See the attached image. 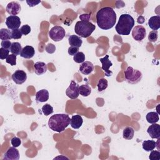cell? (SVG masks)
Listing matches in <instances>:
<instances>
[{
	"mask_svg": "<svg viewBox=\"0 0 160 160\" xmlns=\"http://www.w3.org/2000/svg\"><path fill=\"white\" fill-rule=\"evenodd\" d=\"M31 27L28 25V24H25V25H23L21 28H20V31L21 32V33L23 34V35H27L30 32H31Z\"/></svg>",
	"mask_w": 160,
	"mask_h": 160,
	"instance_id": "37",
	"label": "cell"
},
{
	"mask_svg": "<svg viewBox=\"0 0 160 160\" xmlns=\"http://www.w3.org/2000/svg\"><path fill=\"white\" fill-rule=\"evenodd\" d=\"M134 18L128 14H121L119 21L115 26L118 34L123 36H127L130 34L134 25Z\"/></svg>",
	"mask_w": 160,
	"mask_h": 160,
	"instance_id": "3",
	"label": "cell"
},
{
	"mask_svg": "<svg viewBox=\"0 0 160 160\" xmlns=\"http://www.w3.org/2000/svg\"><path fill=\"white\" fill-rule=\"evenodd\" d=\"M94 70V65L90 61H85L79 67L80 72L84 75L90 74Z\"/></svg>",
	"mask_w": 160,
	"mask_h": 160,
	"instance_id": "15",
	"label": "cell"
},
{
	"mask_svg": "<svg viewBox=\"0 0 160 160\" xmlns=\"http://www.w3.org/2000/svg\"><path fill=\"white\" fill-rule=\"evenodd\" d=\"M142 146L144 150L149 152L156 147V142L153 140H146L143 141Z\"/></svg>",
	"mask_w": 160,
	"mask_h": 160,
	"instance_id": "22",
	"label": "cell"
},
{
	"mask_svg": "<svg viewBox=\"0 0 160 160\" xmlns=\"http://www.w3.org/2000/svg\"><path fill=\"white\" fill-rule=\"evenodd\" d=\"M83 123V119L80 115H74L72 116L70 124L71 126L74 129H79Z\"/></svg>",
	"mask_w": 160,
	"mask_h": 160,
	"instance_id": "20",
	"label": "cell"
},
{
	"mask_svg": "<svg viewBox=\"0 0 160 160\" xmlns=\"http://www.w3.org/2000/svg\"><path fill=\"white\" fill-rule=\"evenodd\" d=\"M11 34H12V38L14 39H21L22 37V34L21 33L20 29H19L12 30L11 31Z\"/></svg>",
	"mask_w": 160,
	"mask_h": 160,
	"instance_id": "34",
	"label": "cell"
},
{
	"mask_svg": "<svg viewBox=\"0 0 160 160\" xmlns=\"http://www.w3.org/2000/svg\"><path fill=\"white\" fill-rule=\"evenodd\" d=\"M19 159V152L15 147H10L4 154L3 159L18 160Z\"/></svg>",
	"mask_w": 160,
	"mask_h": 160,
	"instance_id": "12",
	"label": "cell"
},
{
	"mask_svg": "<svg viewBox=\"0 0 160 160\" xmlns=\"http://www.w3.org/2000/svg\"><path fill=\"white\" fill-rule=\"evenodd\" d=\"M79 92L82 96L87 97L91 93V88L88 84H82L79 86Z\"/></svg>",
	"mask_w": 160,
	"mask_h": 160,
	"instance_id": "23",
	"label": "cell"
},
{
	"mask_svg": "<svg viewBox=\"0 0 160 160\" xmlns=\"http://www.w3.org/2000/svg\"><path fill=\"white\" fill-rule=\"evenodd\" d=\"M134 129L131 126H128L125 128L122 132V137L124 139L127 140H130L132 139L134 137Z\"/></svg>",
	"mask_w": 160,
	"mask_h": 160,
	"instance_id": "24",
	"label": "cell"
},
{
	"mask_svg": "<svg viewBox=\"0 0 160 160\" xmlns=\"http://www.w3.org/2000/svg\"><path fill=\"white\" fill-rule=\"evenodd\" d=\"M147 132L152 139H158L160 138V126L158 124L154 123L149 126Z\"/></svg>",
	"mask_w": 160,
	"mask_h": 160,
	"instance_id": "14",
	"label": "cell"
},
{
	"mask_svg": "<svg viewBox=\"0 0 160 160\" xmlns=\"http://www.w3.org/2000/svg\"><path fill=\"white\" fill-rule=\"evenodd\" d=\"M97 86L98 88V91L101 92L105 90L108 88V81L104 78H101L98 81Z\"/></svg>",
	"mask_w": 160,
	"mask_h": 160,
	"instance_id": "28",
	"label": "cell"
},
{
	"mask_svg": "<svg viewBox=\"0 0 160 160\" xmlns=\"http://www.w3.org/2000/svg\"><path fill=\"white\" fill-rule=\"evenodd\" d=\"M26 2L28 3V6L29 7H33L36 5H38L39 3L41 2V1H26Z\"/></svg>",
	"mask_w": 160,
	"mask_h": 160,
	"instance_id": "42",
	"label": "cell"
},
{
	"mask_svg": "<svg viewBox=\"0 0 160 160\" xmlns=\"http://www.w3.org/2000/svg\"><path fill=\"white\" fill-rule=\"evenodd\" d=\"M34 72L37 75H42L47 71V64L43 62H36L34 64Z\"/></svg>",
	"mask_w": 160,
	"mask_h": 160,
	"instance_id": "19",
	"label": "cell"
},
{
	"mask_svg": "<svg viewBox=\"0 0 160 160\" xmlns=\"http://www.w3.org/2000/svg\"><path fill=\"white\" fill-rule=\"evenodd\" d=\"M116 14L112 8L104 7L96 13V22L99 28L104 30L111 29L116 24Z\"/></svg>",
	"mask_w": 160,
	"mask_h": 160,
	"instance_id": "1",
	"label": "cell"
},
{
	"mask_svg": "<svg viewBox=\"0 0 160 160\" xmlns=\"http://www.w3.org/2000/svg\"><path fill=\"white\" fill-rule=\"evenodd\" d=\"M11 143L12 145V146H14L15 148H18L21 145V141L20 138H19L18 137H14L11 139Z\"/></svg>",
	"mask_w": 160,
	"mask_h": 160,
	"instance_id": "38",
	"label": "cell"
},
{
	"mask_svg": "<svg viewBox=\"0 0 160 160\" xmlns=\"http://www.w3.org/2000/svg\"><path fill=\"white\" fill-rule=\"evenodd\" d=\"M71 119L66 114H55L48 121L49 128L56 132H61L69 125Z\"/></svg>",
	"mask_w": 160,
	"mask_h": 160,
	"instance_id": "2",
	"label": "cell"
},
{
	"mask_svg": "<svg viewBox=\"0 0 160 160\" xmlns=\"http://www.w3.org/2000/svg\"><path fill=\"white\" fill-rule=\"evenodd\" d=\"M9 51H10L9 49H6L1 48H0V58L1 59H6L8 58V56L9 55Z\"/></svg>",
	"mask_w": 160,
	"mask_h": 160,
	"instance_id": "35",
	"label": "cell"
},
{
	"mask_svg": "<svg viewBox=\"0 0 160 160\" xmlns=\"http://www.w3.org/2000/svg\"><path fill=\"white\" fill-rule=\"evenodd\" d=\"M45 50L48 53L52 54L56 51V46H55V45H54L52 43H49L46 45V46L45 48Z\"/></svg>",
	"mask_w": 160,
	"mask_h": 160,
	"instance_id": "36",
	"label": "cell"
},
{
	"mask_svg": "<svg viewBox=\"0 0 160 160\" xmlns=\"http://www.w3.org/2000/svg\"><path fill=\"white\" fill-rule=\"evenodd\" d=\"M21 9V6L18 2L12 1L8 4L6 8V11L10 15L16 16L20 12Z\"/></svg>",
	"mask_w": 160,
	"mask_h": 160,
	"instance_id": "13",
	"label": "cell"
},
{
	"mask_svg": "<svg viewBox=\"0 0 160 160\" xmlns=\"http://www.w3.org/2000/svg\"><path fill=\"white\" fill-rule=\"evenodd\" d=\"M146 120L149 123L151 124H154V123H156L157 122L159 121V115L157 112H149L146 114Z\"/></svg>",
	"mask_w": 160,
	"mask_h": 160,
	"instance_id": "25",
	"label": "cell"
},
{
	"mask_svg": "<svg viewBox=\"0 0 160 160\" xmlns=\"http://www.w3.org/2000/svg\"><path fill=\"white\" fill-rule=\"evenodd\" d=\"M90 18H91V15L89 14H82L79 16V19H81V21H89Z\"/></svg>",
	"mask_w": 160,
	"mask_h": 160,
	"instance_id": "41",
	"label": "cell"
},
{
	"mask_svg": "<svg viewBox=\"0 0 160 160\" xmlns=\"http://www.w3.org/2000/svg\"><path fill=\"white\" fill-rule=\"evenodd\" d=\"M49 99V92L46 89H41L36 94V100L37 102H44Z\"/></svg>",
	"mask_w": 160,
	"mask_h": 160,
	"instance_id": "18",
	"label": "cell"
},
{
	"mask_svg": "<svg viewBox=\"0 0 160 160\" xmlns=\"http://www.w3.org/2000/svg\"><path fill=\"white\" fill-rule=\"evenodd\" d=\"M149 158L151 160H159L160 152L159 151H154V149L152 150L149 156Z\"/></svg>",
	"mask_w": 160,
	"mask_h": 160,
	"instance_id": "33",
	"label": "cell"
},
{
	"mask_svg": "<svg viewBox=\"0 0 160 160\" xmlns=\"http://www.w3.org/2000/svg\"><path fill=\"white\" fill-rule=\"evenodd\" d=\"M158 38V31H151L148 35V39L151 42H156Z\"/></svg>",
	"mask_w": 160,
	"mask_h": 160,
	"instance_id": "31",
	"label": "cell"
},
{
	"mask_svg": "<svg viewBox=\"0 0 160 160\" xmlns=\"http://www.w3.org/2000/svg\"><path fill=\"white\" fill-rule=\"evenodd\" d=\"M124 75L126 81L130 84H136L142 78V73L138 69H134L131 66H128L124 71Z\"/></svg>",
	"mask_w": 160,
	"mask_h": 160,
	"instance_id": "5",
	"label": "cell"
},
{
	"mask_svg": "<svg viewBox=\"0 0 160 160\" xmlns=\"http://www.w3.org/2000/svg\"><path fill=\"white\" fill-rule=\"evenodd\" d=\"M22 48V46L21 45V44L18 42H12L11 44V46L9 49L10 51L11 52V53L12 54H14L16 56L17 55H19L21 52Z\"/></svg>",
	"mask_w": 160,
	"mask_h": 160,
	"instance_id": "26",
	"label": "cell"
},
{
	"mask_svg": "<svg viewBox=\"0 0 160 160\" xmlns=\"http://www.w3.org/2000/svg\"><path fill=\"white\" fill-rule=\"evenodd\" d=\"M148 25L153 31H157L160 28V16L156 15L151 17L148 21Z\"/></svg>",
	"mask_w": 160,
	"mask_h": 160,
	"instance_id": "17",
	"label": "cell"
},
{
	"mask_svg": "<svg viewBox=\"0 0 160 160\" xmlns=\"http://www.w3.org/2000/svg\"><path fill=\"white\" fill-rule=\"evenodd\" d=\"M6 62L11 66H15L16 64V56L14 54H9L6 59Z\"/></svg>",
	"mask_w": 160,
	"mask_h": 160,
	"instance_id": "32",
	"label": "cell"
},
{
	"mask_svg": "<svg viewBox=\"0 0 160 160\" xmlns=\"http://www.w3.org/2000/svg\"><path fill=\"white\" fill-rule=\"evenodd\" d=\"M42 112L45 116L50 115L53 112V108L49 104H45L42 107Z\"/></svg>",
	"mask_w": 160,
	"mask_h": 160,
	"instance_id": "30",
	"label": "cell"
},
{
	"mask_svg": "<svg viewBox=\"0 0 160 160\" xmlns=\"http://www.w3.org/2000/svg\"><path fill=\"white\" fill-rule=\"evenodd\" d=\"M12 79L17 84H22L27 79V74L22 70H16L12 74Z\"/></svg>",
	"mask_w": 160,
	"mask_h": 160,
	"instance_id": "11",
	"label": "cell"
},
{
	"mask_svg": "<svg viewBox=\"0 0 160 160\" xmlns=\"http://www.w3.org/2000/svg\"><path fill=\"white\" fill-rule=\"evenodd\" d=\"M96 26L92 22L85 21H78L74 26L75 32L82 38H86L95 30Z\"/></svg>",
	"mask_w": 160,
	"mask_h": 160,
	"instance_id": "4",
	"label": "cell"
},
{
	"mask_svg": "<svg viewBox=\"0 0 160 160\" xmlns=\"http://www.w3.org/2000/svg\"><path fill=\"white\" fill-rule=\"evenodd\" d=\"M137 22L139 24H142L144 22V18L142 16H139L137 19Z\"/></svg>",
	"mask_w": 160,
	"mask_h": 160,
	"instance_id": "43",
	"label": "cell"
},
{
	"mask_svg": "<svg viewBox=\"0 0 160 160\" xmlns=\"http://www.w3.org/2000/svg\"><path fill=\"white\" fill-rule=\"evenodd\" d=\"M66 94L70 99H74L78 98L79 94V85L74 81H71L69 86L66 91Z\"/></svg>",
	"mask_w": 160,
	"mask_h": 160,
	"instance_id": "7",
	"label": "cell"
},
{
	"mask_svg": "<svg viewBox=\"0 0 160 160\" xmlns=\"http://www.w3.org/2000/svg\"><path fill=\"white\" fill-rule=\"evenodd\" d=\"M68 54L70 56H74L76 53L79 52V48L76 47H73V46H70L68 48Z\"/></svg>",
	"mask_w": 160,
	"mask_h": 160,
	"instance_id": "40",
	"label": "cell"
},
{
	"mask_svg": "<svg viewBox=\"0 0 160 160\" xmlns=\"http://www.w3.org/2000/svg\"><path fill=\"white\" fill-rule=\"evenodd\" d=\"M68 41L71 46L76 47V48H80L82 45V41L77 35H71L68 38Z\"/></svg>",
	"mask_w": 160,
	"mask_h": 160,
	"instance_id": "21",
	"label": "cell"
},
{
	"mask_svg": "<svg viewBox=\"0 0 160 160\" xmlns=\"http://www.w3.org/2000/svg\"><path fill=\"white\" fill-rule=\"evenodd\" d=\"M66 32L62 26H55L52 27L49 31L50 38L55 42L61 41L65 36Z\"/></svg>",
	"mask_w": 160,
	"mask_h": 160,
	"instance_id": "6",
	"label": "cell"
},
{
	"mask_svg": "<svg viewBox=\"0 0 160 160\" xmlns=\"http://www.w3.org/2000/svg\"><path fill=\"white\" fill-rule=\"evenodd\" d=\"M35 54L34 48L31 46H26L21 51L20 56L25 59L32 58Z\"/></svg>",
	"mask_w": 160,
	"mask_h": 160,
	"instance_id": "16",
	"label": "cell"
},
{
	"mask_svg": "<svg viewBox=\"0 0 160 160\" xmlns=\"http://www.w3.org/2000/svg\"><path fill=\"white\" fill-rule=\"evenodd\" d=\"M146 35L145 28L141 25L135 26L132 30V36L137 41H142Z\"/></svg>",
	"mask_w": 160,
	"mask_h": 160,
	"instance_id": "8",
	"label": "cell"
},
{
	"mask_svg": "<svg viewBox=\"0 0 160 160\" xmlns=\"http://www.w3.org/2000/svg\"><path fill=\"white\" fill-rule=\"evenodd\" d=\"M99 61L102 63V69L105 73V76L109 77L112 74V72L109 70V68L112 66V62L109 59V55H106L104 58H100Z\"/></svg>",
	"mask_w": 160,
	"mask_h": 160,
	"instance_id": "10",
	"label": "cell"
},
{
	"mask_svg": "<svg viewBox=\"0 0 160 160\" xmlns=\"http://www.w3.org/2000/svg\"><path fill=\"white\" fill-rule=\"evenodd\" d=\"M11 44H12V43L9 40H4V41H2L1 42V48H4V49H10Z\"/></svg>",
	"mask_w": 160,
	"mask_h": 160,
	"instance_id": "39",
	"label": "cell"
},
{
	"mask_svg": "<svg viewBox=\"0 0 160 160\" xmlns=\"http://www.w3.org/2000/svg\"><path fill=\"white\" fill-rule=\"evenodd\" d=\"M73 59L76 63H82L85 61V55L82 52H78L74 56Z\"/></svg>",
	"mask_w": 160,
	"mask_h": 160,
	"instance_id": "29",
	"label": "cell"
},
{
	"mask_svg": "<svg viewBox=\"0 0 160 160\" xmlns=\"http://www.w3.org/2000/svg\"><path fill=\"white\" fill-rule=\"evenodd\" d=\"M21 21L18 16H9L6 19V25L9 29H16L20 27Z\"/></svg>",
	"mask_w": 160,
	"mask_h": 160,
	"instance_id": "9",
	"label": "cell"
},
{
	"mask_svg": "<svg viewBox=\"0 0 160 160\" xmlns=\"http://www.w3.org/2000/svg\"><path fill=\"white\" fill-rule=\"evenodd\" d=\"M0 39L2 41L4 40H9L12 38L11 31L9 29L2 28L0 29Z\"/></svg>",
	"mask_w": 160,
	"mask_h": 160,
	"instance_id": "27",
	"label": "cell"
}]
</instances>
